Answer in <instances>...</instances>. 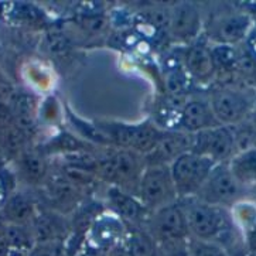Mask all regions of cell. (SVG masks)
Masks as SVG:
<instances>
[{"label":"cell","instance_id":"12","mask_svg":"<svg viewBox=\"0 0 256 256\" xmlns=\"http://www.w3.org/2000/svg\"><path fill=\"white\" fill-rule=\"evenodd\" d=\"M218 124H220L212 112L208 95L191 94L182 100L176 130L194 134Z\"/></svg>","mask_w":256,"mask_h":256},{"label":"cell","instance_id":"31","mask_svg":"<svg viewBox=\"0 0 256 256\" xmlns=\"http://www.w3.org/2000/svg\"><path fill=\"white\" fill-rule=\"evenodd\" d=\"M154 256H166V255H163V254H162V252H160V250L157 249V254Z\"/></svg>","mask_w":256,"mask_h":256},{"label":"cell","instance_id":"19","mask_svg":"<svg viewBox=\"0 0 256 256\" xmlns=\"http://www.w3.org/2000/svg\"><path fill=\"white\" fill-rule=\"evenodd\" d=\"M10 108L13 110L14 120L18 128L28 132L32 130L36 122V114H37V100L32 94L28 92H16L8 100Z\"/></svg>","mask_w":256,"mask_h":256},{"label":"cell","instance_id":"30","mask_svg":"<svg viewBox=\"0 0 256 256\" xmlns=\"http://www.w3.org/2000/svg\"><path fill=\"white\" fill-rule=\"evenodd\" d=\"M249 120H250V124H254V126L256 128V109L254 110V114H252V116H250V119H249Z\"/></svg>","mask_w":256,"mask_h":256},{"label":"cell","instance_id":"6","mask_svg":"<svg viewBox=\"0 0 256 256\" xmlns=\"http://www.w3.org/2000/svg\"><path fill=\"white\" fill-rule=\"evenodd\" d=\"M136 197L149 212L178 202L170 166L146 164Z\"/></svg>","mask_w":256,"mask_h":256},{"label":"cell","instance_id":"24","mask_svg":"<svg viewBox=\"0 0 256 256\" xmlns=\"http://www.w3.org/2000/svg\"><path fill=\"white\" fill-rule=\"evenodd\" d=\"M187 256H230V252L216 242L190 238L187 246Z\"/></svg>","mask_w":256,"mask_h":256},{"label":"cell","instance_id":"17","mask_svg":"<svg viewBox=\"0 0 256 256\" xmlns=\"http://www.w3.org/2000/svg\"><path fill=\"white\" fill-rule=\"evenodd\" d=\"M38 212L36 200L27 192H13L2 206V218L6 225L30 226Z\"/></svg>","mask_w":256,"mask_h":256},{"label":"cell","instance_id":"3","mask_svg":"<svg viewBox=\"0 0 256 256\" xmlns=\"http://www.w3.org/2000/svg\"><path fill=\"white\" fill-rule=\"evenodd\" d=\"M208 100L218 124L232 128L250 119L256 109V90L242 84H215Z\"/></svg>","mask_w":256,"mask_h":256},{"label":"cell","instance_id":"25","mask_svg":"<svg viewBox=\"0 0 256 256\" xmlns=\"http://www.w3.org/2000/svg\"><path fill=\"white\" fill-rule=\"evenodd\" d=\"M28 256H62V248H61V244L36 245Z\"/></svg>","mask_w":256,"mask_h":256},{"label":"cell","instance_id":"28","mask_svg":"<svg viewBox=\"0 0 256 256\" xmlns=\"http://www.w3.org/2000/svg\"><path fill=\"white\" fill-rule=\"evenodd\" d=\"M244 47L246 48V51L249 52V56L254 58L256 62V26L254 27V30H252L250 34L248 36V38L244 42Z\"/></svg>","mask_w":256,"mask_h":256},{"label":"cell","instance_id":"23","mask_svg":"<svg viewBox=\"0 0 256 256\" xmlns=\"http://www.w3.org/2000/svg\"><path fill=\"white\" fill-rule=\"evenodd\" d=\"M232 132L235 138L236 153L256 149V128L250 124V120L232 126Z\"/></svg>","mask_w":256,"mask_h":256},{"label":"cell","instance_id":"10","mask_svg":"<svg viewBox=\"0 0 256 256\" xmlns=\"http://www.w3.org/2000/svg\"><path fill=\"white\" fill-rule=\"evenodd\" d=\"M184 68L197 88H212L216 84V66L211 51V44L204 34L194 42H191L190 46H186Z\"/></svg>","mask_w":256,"mask_h":256},{"label":"cell","instance_id":"14","mask_svg":"<svg viewBox=\"0 0 256 256\" xmlns=\"http://www.w3.org/2000/svg\"><path fill=\"white\" fill-rule=\"evenodd\" d=\"M192 134L182 130H164L157 146L144 157L146 164L172 166L184 153L191 152Z\"/></svg>","mask_w":256,"mask_h":256},{"label":"cell","instance_id":"15","mask_svg":"<svg viewBox=\"0 0 256 256\" xmlns=\"http://www.w3.org/2000/svg\"><path fill=\"white\" fill-rule=\"evenodd\" d=\"M42 186L46 187V194L52 206V211H57L60 214L75 210L84 196V191L70 178H66L61 172L50 174Z\"/></svg>","mask_w":256,"mask_h":256},{"label":"cell","instance_id":"2","mask_svg":"<svg viewBox=\"0 0 256 256\" xmlns=\"http://www.w3.org/2000/svg\"><path fill=\"white\" fill-rule=\"evenodd\" d=\"M146 167L144 157L130 150L106 148L98 154L95 176L106 182L108 187H115L132 196L138 194L140 177Z\"/></svg>","mask_w":256,"mask_h":256},{"label":"cell","instance_id":"5","mask_svg":"<svg viewBox=\"0 0 256 256\" xmlns=\"http://www.w3.org/2000/svg\"><path fill=\"white\" fill-rule=\"evenodd\" d=\"M255 26V18L248 12L224 10L204 20V36L211 44L240 46Z\"/></svg>","mask_w":256,"mask_h":256},{"label":"cell","instance_id":"1","mask_svg":"<svg viewBox=\"0 0 256 256\" xmlns=\"http://www.w3.org/2000/svg\"><path fill=\"white\" fill-rule=\"evenodd\" d=\"M178 202L186 215L191 238L216 242L224 246V240L234 232V218L226 208L210 206L197 198L180 200Z\"/></svg>","mask_w":256,"mask_h":256},{"label":"cell","instance_id":"21","mask_svg":"<svg viewBox=\"0 0 256 256\" xmlns=\"http://www.w3.org/2000/svg\"><path fill=\"white\" fill-rule=\"evenodd\" d=\"M122 244L129 256H154L157 254L156 242L144 228H129Z\"/></svg>","mask_w":256,"mask_h":256},{"label":"cell","instance_id":"20","mask_svg":"<svg viewBox=\"0 0 256 256\" xmlns=\"http://www.w3.org/2000/svg\"><path fill=\"white\" fill-rule=\"evenodd\" d=\"M234 177L245 187H256V149L240 152L226 163Z\"/></svg>","mask_w":256,"mask_h":256},{"label":"cell","instance_id":"7","mask_svg":"<svg viewBox=\"0 0 256 256\" xmlns=\"http://www.w3.org/2000/svg\"><path fill=\"white\" fill-rule=\"evenodd\" d=\"M249 196V190L231 173L228 164H216L196 197L202 202L221 208H234Z\"/></svg>","mask_w":256,"mask_h":256},{"label":"cell","instance_id":"16","mask_svg":"<svg viewBox=\"0 0 256 256\" xmlns=\"http://www.w3.org/2000/svg\"><path fill=\"white\" fill-rule=\"evenodd\" d=\"M36 245L61 244L68 234V225L57 211H38L30 224Z\"/></svg>","mask_w":256,"mask_h":256},{"label":"cell","instance_id":"26","mask_svg":"<svg viewBox=\"0 0 256 256\" xmlns=\"http://www.w3.org/2000/svg\"><path fill=\"white\" fill-rule=\"evenodd\" d=\"M14 124H16V120H14V115H13V110L10 108L8 100L0 102V132L6 130Z\"/></svg>","mask_w":256,"mask_h":256},{"label":"cell","instance_id":"4","mask_svg":"<svg viewBox=\"0 0 256 256\" xmlns=\"http://www.w3.org/2000/svg\"><path fill=\"white\" fill-rule=\"evenodd\" d=\"M102 132L106 134L112 148L134 152L146 157L157 146L164 134L153 119L142 124H119V122H100L98 124Z\"/></svg>","mask_w":256,"mask_h":256},{"label":"cell","instance_id":"9","mask_svg":"<svg viewBox=\"0 0 256 256\" xmlns=\"http://www.w3.org/2000/svg\"><path fill=\"white\" fill-rule=\"evenodd\" d=\"M191 152L208 157L216 164H225L236 154L232 128L218 124L192 134Z\"/></svg>","mask_w":256,"mask_h":256},{"label":"cell","instance_id":"13","mask_svg":"<svg viewBox=\"0 0 256 256\" xmlns=\"http://www.w3.org/2000/svg\"><path fill=\"white\" fill-rule=\"evenodd\" d=\"M106 202L122 222L129 224V228H144L152 214L136 196L115 187L106 188Z\"/></svg>","mask_w":256,"mask_h":256},{"label":"cell","instance_id":"11","mask_svg":"<svg viewBox=\"0 0 256 256\" xmlns=\"http://www.w3.org/2000/svg\"><path fill=\"white\" fill-rule=\"evenodd\" d=\"M204 34V17L201 8L191 2H182L172 6L170 38L182 46H190Z\"/></svg>","mask_w":256,"mask_h":256},{"label":"cell","instance_id":"18","mask_svg":"<svg viewBox=\"0 0 256 256\" xmlns=\"http://www.w3.org/2000/svg\"><path fill=\"white\" fill-rule=\"evenodd\" d=\"M18 173L24 178L26 182L32 186H42L48 178V163L40 152L26 150L22 156L17 158Z\"/></svg>","mask_w":256,"mask_h":256},{"label":"cell","instance_id":"29","mask_svg":"<svg viewBox=\"0 0 256 256\" xmlns=\"http://www.w3.org/2000/svg\"><path fill=\"white\" fill-rule=\"evenodd\" d=\"M105 256H129V254H128V250L124 246V244L120 242L119 245H116L114 248L109 249L106 254H105Z\"/></svg>","mask_w":256,"mask_h":256},{"label":"cell","instance_id":"27","mask_svg":"<svg viewBox=\"0 0 256 256\" xmlns=\"http://www.w3.org/2000/svg\"><path fill=\"white\" fill-rule=\"evenodd\" d=\"M12 188H10V180L6 173L0 172V208L4 206V202L12 196Z\"/></svg>","mask_w":256,"mask_h":256},{"label":"cell","instance_id":"8","mask_svg":"<svg viewBox=\"0 0 256 256\" xmlns=\"http://www.w3.org/2000/svg\"><path fill=\"white\" fill-rule=\"evenodd\" d=\"M216 163L208 157L187 152L170 166L174 186L180 200L192 198L201 190Z\"/></svg>","mask_w":256,"mask_h":256},{"label":"cell","instance_id":"22","mask_svg":"<svg viewBox=\"0 0 256 256\" xmlns=\"http://www.w3.org/2000/svg\"><path fill=\"white\" fill-rule=\"evenodd\" d=\"M28 132L17 124L0 132V157L18 158L27 150Z\"/></svg>","mask_w":256,"mask_h":256}]
</instances>
